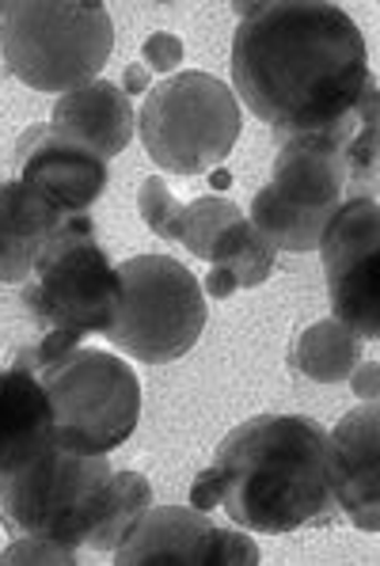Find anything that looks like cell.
I'll use <instances>...</instances> for the list:
<instances>
[{
  "instance_id": "obj_6",
  "label": "cell",
  "mask_w": 380,
  "mask_h": 566,
  "mask_svg": "<svg viewBox=\"0 0 380 566\" xmlns=\"http://www.w3.org/2000/svg\"><path fill=\"white\" fill-rule=\"evenodd\" d=\"M353 126V122H350ZM347 129L285 137L274 156L271 182L255 195L252 224L282 251H316L327 221L342 206L347 190V164L342 145Z\"/></svg>"
},
{
  "instance_id": "obj_19",
  "label": "cell",
  "mask_w": 380,
  "mask_h": 566,
  "mask_svg": "<svg viewBox=\"0 0 380 566\" xmlns=\"http://www.w3.org/2000/svg\"><path fill=\"white\" fill-rule=\"evenodd\" d=\"M152 506V483L141 472H118L110 475V486L99 502V513H95V525L88 533L92 552H115L123 544V536L134 528V521L141 517L145 510Z\"/></svg>"
},
{
  "instance_id": "obj_13",
  "label": "cell",
  "mask_w": 380,
  "mask_h": 566,
  "mask_svg": "<svg viewBox=\"0 0 380 566\" xmlns=\"http://www.w3.org/2000/svg\"><path fill=\"white\" fill-rule=\"evenodd\" d=\"M327 468L339 513L361 533L380 528V415L377 403H361L327 430Z\"/></svg>"
},
{
  "instance_id": "obj_29",
  "label": "cell",
  "mask_w": 380,
  "mask_h": 566,
  "mask_svg": "<svg viewBox=\"0 0 380 566\" xmlns=\"http://www.w3.org/2000/svg\"><path fill=\"white\" fill-rule=\"evenodd\" d=\"M213 187H229V171H224V168H213Z\"/></svg>"
},
{
  "instance_id": "obj_28",
  "label": "cell",
  "mask_w": 380,
  "mask_h": 566,
  "mask_svg": "<svg viewBox=\"0 0 380 566\" xmlns=\"http://www.w3.org/2000/svg\"><path fill=\"white\" fill-rule=\"evenodd\" d=\"M149 84H152V73H145V65H129L126 69V81H123L126 99H129V95H149Z\"/></svg>"
},
{
  "instance_id": "obj_16",
  "label": "cell",
  "mask_w": 380,
  "mask_h": 566,
  "mask_svg": "<svg viewBox=\"0 0 380 566\" xmlns=\"http://www.w3.org/2000/svg\"><path fill=\"white\" fill-rule=\"evenodd\" d=\"M50 126L65 129L68 137L84 142L95 156L115 160L118 153L134 142V107H129L126 92L110 81H92L76 92L57 95L54 118Z\"/></svg>"
},
{
  "instance_id": "obj_18",
  "label": "cell",
  "mask_w": 380,
  "mask_h": 566,
  "mask_svg": "<svg viewBox=\"0 0 380 566\" xmlns=\"http://www.w3.org/2000/svg\"><path fill=\"white\" fill-rule=\"evenodd\" d=\"M289 365L316 385H339L361 365V338L339 319H319L305 335H297Z\"/></svg>"
},
{
  "instance_id": "obj_23",
  "label": "cell",
  "mask_w": 380,
  "mask_h": 566,
  "mask_svg": "<svg viewBox=\"0 0 380 566\" xmlns=\"http://www.w3.org/2000/svg\"><path fill=\"white\" fill-rule=\"evenodd\" d=\"M76 547L57 544V539L46 536H20L4 555H0V566H76Z\"/></svg>"
},
{
  "instance_id": "obj_3",
  "label": "cell",
  "mask_w": 380,
  "mask_h": 566,
  "mask_svg": "<svg viewBox=\"0 0 380 566\" xmlns=\"http://www.w3.org/2000/svg\"><path fill=\"white\" fill-rule=\"evenodd\" d=\"M115 46V23L99 0H15L0 12L8 73L34 92L65 95L99 81Z\"/></svg>"
},
{
  "instance_id": "obj_24",
  "label": "cell",
  "mask_w": 380,
  "mask_h": 566,
  "mask_svg": "<svg viewBox=\"0 0 380 566\" xmlns=\"http://www.w3.org/2000/svg\"><path fill=\"white\" fill-rule=\"evenodd\" d=\"M81 343H84V335H76V331H46L42 343H34L31 350H23L20 358H15V365H23V369H31V373H42L46 365L62 361L65 354L76 350Z\"/></svg>"
},
{
  "instance_id": "obj_22",
  "label": "cell",
  "mask_w": 380,
  "mask_h": 566,
  "mask_svg": "<svg viewBox=\"0 0 380 566\" xmlns=\"http://www.w3.org/2000/svg\"><path fill=\"white\" fill-rule=\"evenodd\" d=\"M137 209H141V221L157 232L160 240H179V217H183V206L176 202L163 179L149 176L137 190Z\"/></svg>"
},
{
  "instance_id": "obj_27",
  "label": "cell",
  "mask_w": 380,
  "mask_h": 566,
  "mask_svg": "<svg viewBox=\"0 0 380 566\" xmlns=\"http://www.w3.org/2000/svg\"><path fill=\"white\" fill-rule=\"evenodd\" d=\"M377 373H380V365L377 361H366V365H358V369L350 373V385H353V396L361 399V403H377Z\"/></svg>"
},
{
  "instance_id": "obj_9",
  "label": "cell",
  "mask_w": 380,
  "mask_h": 566,
  "mask_svg": "<svg viewBox=\"0 0 380 566\" xmlns=\"http://www.w3.org/2000/svg\"><path fill=\"white\" fill-rule=\"evenodd\" d=\"M118 277L123 312L107 327V343L145 365L187 358L205 327L202 282L171 255H134Z\"/></svg>"
},
{
  "instance_id": "obj_15",
  "label": "cell",
  "mask_w": 380,
  "mask_h": 566,
  "mask_svg": "<svg viewBox=\"0 0 380 566\" xmlns=\"http://www.w3.org/2000/svg\"><path fill=\"white\" fill-rule=\"evenodd\" d=\"M54 446V411L39 377L23 365L0 373V475Z\"/></svg>"
},
{
  "instance_id": "obj_4",
  "label": "cell",
  "mask_w": 380,
  "mask_h": 566,
  "mask_svg": "<svg viewBox=\"0 0 380 566\" xmlns=\"http://www.w3.org/2000/svg\"><path fill=\"white\" fill-rule=\"evenodd\" d=\"M137 134L157 168L171 176H202L221 168L236 145L240 103L213 73H171L145 95Z\"/></svg>"
},
{
  "instance_id": "obj_26",
  "label": "cell",
  "mask_w": 380,
  "mask_h": 566,
  "mask_svg": "<svg viewBox=\"0 0 380 566\" xmlns=\"http://www.w3.org/2000/svg\"><path fill=\"white\" fill-rule=\"evenodd\" d=\"M190 506L210 513L221 506V483L218 475H213V468H205V472H198L194 486H190Z\"/></svg>"
},
{
  "instance_id": "obj_25",
  "label": "cell",
  "mask_w": 380,
  "mask_h": 566,
  "mask_svg": "<svg viewBox=\"0 0 380 566\" xmlns=\"http://www.w3.org/2000/svg\"><path fill=\"white\" fill-rule=\"evenodd\" d=\"M141 57L149 61L152 73H176L183 65V39L171 31H152L141 46Z\"/></svg>"
},
{
  "instance_id": "obj_5",
  "label": "cell",
  "mask_w": 380,
  "mask_h": 566,
  "mask_svg": "<svg viewBox=\"0 0 380 566\" xmlns=\"http://www.w3.org/2000/svg\"><path fill=\"white\" fill-rule=\"evenodd\" d=\"M39 377L54 411V446L68 452H103L126 446L141 418L137 373L110 350L76 346Z\"/></svg>"
},
{
  "instance_id": "obj_8",
  "label": "cell",
  "mask_w": 380,
  "mask_h": 566,
  "mask_svg": "<svg viewBox=\"0 0 380 566\" xmlns=\"http://www.w3.org/2000/svg\"><path fill=\"white\" fill-rule=\"evenodd\" d=\"M23 304L31 308L34 324L46 331L107 335L123 312V277L107 251L95 243L88 213L73 217L46 240L34 263V282L23 285Z\"/></svg>"
},
{
  "instance_id": "obj_2",
  "label": "cell",
  "mask_w": 380,
  "mask_h": 566,
  "mask_svg": "<svg viewBox=\"0 0 380 566\" xmlns=\"http://www.w3.org/2000/svg\"><path fill=\"white\" fill-rule=\"evenodd\" d=\"M221 506L244 533H300L339 517L327 468V430L316 418L258 415L213 457Z\"/></svg>"
},
{
  "instance_id": "obj_11",
  "label": "cell",
  "mask_w": 380,
  "mask_h": 566,
  "mask_svg": "<svg viewBox=\"0 0 380 566\" xmlns=\"http://www.w3.org/2000/svg\"><path fill=\"white\" fill-rule=\"evenodd\" d=\"M118 566H255L258 547L247 533L213 525L194 506H149L115 547Z\"/></svg>"
},
{
  "instance_id": "obj_14",
  "label": "cell",
  "mask_w": 380,
  "mask_h": 566,
  "mask_svg": "<svg viewBox=\"0 0 380 566\" xmlns=\"http://www.w3.org/2000/svg\"><path fill=\"white\" fill-rule=\"evenodd\" d=\"M73 217L81 213L50 206L28 182L0 179V282H28L46 240L57 229H65Z\"/></svg>"
},
{
  "instance_id": "obj_1",
  "label": "cell",
  "mask_w": 380,
  "mask_h": 566,
  "mask_svg": "<svg viewBox=\"0 0 380 566\" xmlns=\"http://www.w3.org/2000/svg\"><path fill=\"white\" fill-rule=\"evenodd\" d=\"M232 34V84L274 134L347 129L369 73L366 34L327 0L240 4Z\"/></svg>"
},
{
  "instance_id": "obj_17",
  "label": "cell",
  "mask_w": 380,
  "mask_h": 566,
  "mask_svg": "<svg viewBox=\"0 0 380 566\" xmlns=\"http://www.w3.org/2000/svg\"><path fill=\"white\" fill-rule=\"evenodd\" d=\"M274 259H278V248L252 221L240 217L232 229L221 232V240L213 243L210 259H205L210 274L202 282V293H210L213 301H224L236 290H255L274 274Z\"/></svg>"
},
{
  "instance_id": "obj_12",
  "label": "cell",
  "mask_w": 380,
  "mask_h": 566,
  "mask_svg": "<svg viewBox=\"0 0 380 566\" xmlns=\"http://www.w3.org/2000/svg\"><path fill=\"white\" fill-rule=\"evenodd\" d=\"M15 168L20 182L65 213H88L107 187V160L50 122L23 129L15 145Z\"/></svg>"
},
{
  "instance_id": "obj_20",
  "label": "cell",
  "mask_w": 380,
  "mask_h": 566,
  "mask_svg": "<svg viewBox=\"0 0 380 566\" xmlns=\"http://www.w3.org/2000/svg\"><path fill=\"white\" fill-rule=\"evenodd\" d=\"M342 164H347V182L366 195H373L377 182V81L366 84L358 107H353V126L347 134V145H342Z\"/></svg>"
},
{
  "instance_id": "obj_21",
  "label": "cell",
  "mask_w": 380,
  "mask_h": 566,
  "mask_svg": "<svg viewBox=\"0 0 380 566\" xmlns=\"http://www.w3.org/2000/svg\"><path fill=\"white\" fill-rule=\"evenodd\" d=\"M240 206L229 202V198H198V202L183 206V217H179V240H183V248L190 255L198 259H210L213 243L221 240L224 229H232V224L240 221Z\"/></svg>"
},
{
  "instance_id": "obj_7",
  "label": "cell",
  "mask_w": 380,
  "mask_h": 566,
  "mask_svg": "<svg viewBox=\"0 0 380 566\" xmlns=\"http://www.w3.org/2000/svg\"><path fill=\"white\" fill-rule=\"evenodd\" d=\"M110 475L115 468L103 452L88 457L50 446L31 464L0 475V521L12 536H46L81 552Z\"/></svg>"
},
{
  "instance_id": "obj_10",
  "label": "cell",
  "mask_w": 380,
  "mask_h": 566,
  "mask_svg": "<svg viewBox=\"0 0 380 566\" xmlns=\"http://www.w3.org/2000/svg\"><path fill=\"white\" fill-rule=\"evenodd\" d=\"M319 255L327 270L331 319L353 331L361 343L380 335V206L373 195L347 198L327 221Z\"/></svg>"
}]
</instances>
